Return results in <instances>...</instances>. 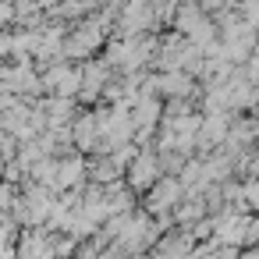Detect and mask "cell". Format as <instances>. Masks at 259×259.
Returning a JSON list of instances; mask_svg holds the SVG:
<instances>
[{
  "mask_svg": "<svg viewBox=\"0 0 259 259\" xmlns=\"http://www.w3.org/2000/svg\"><path fill=\"white\" fill-rule=\"evenodd\" d=\"M100 39H103L100 25H85V29H78L71 39H64V54H68V57H85L93 47H100Z\"/></svg>",
  "mask_w": 259,
  "mask_h": 259,
  "instance_id": "cell-2",
  "label": "cell"
},
{
  "mask_svg": "<svg viewBox=\"0 0 259 259\" xmlns=\"http://www.w3.org/2000/svg\"><path fill=\"white\" fill-rule=\"evenodd\" d=\"M103 78H107V64H85L82 68V100H93L100 93Z\"/></svg>",
  "mask_w": 259,
  "mask_h": 259,
  "instance_id": "cell-4",
  "label": "cell"
},
{
  "mask_svg": "<svg viewBox=\"0 0 259 259\" xmlns=\"http://www.w3.org/2000/svg\"><path fill=\"white\" fill-rule=\"evenodd\" d=\"M248 170H252V174H259V156H255V160H248Z\"/></svg>",
  "mask_w": 259,
  "mask_h": 259,
  "instance_id": "cell-9",
  "label": "cell"
},
{
  "mask_svg": "<svg viewBox=\"0 0 259 259\" xmlns=\"http://www.w3.org/2000/svg\"><path fill=\"white\" fill-rule=\"evenodd\" d=\"M199 213H202L199 202H185V206H181V220H192V217H199Z\"/></svg>",
  "mask_w": 259,
  "mask_h": 259,
  "instance_id": "cell-6",
  "label": "cell"
},
{
  "mask_svg": "<svg viewBox=\"0 0 259 259\" xmlns=\"http://www.w3.org/2000/svg\"><path fill=\"white\" fill-rule=\"evenodd\" d=\"M160 178V160L153 156V153H139L135 160H132V170H128V181H132V188H149L153 181Z\"/></svg>",
  "mask_w": 259,
  "mask_h": 259,
  "instance_id": "cell-1",
  "label": "cell"
},
{
  "mask_svg": "<svg viewBox=\"0 0 259 259\" xmlns=\"http://www.w3.org/2000/svg\"><path fill=\"white\" fill-rule=\"evenodd\" d=\"M85 167H89L85 160H64V163H61V174H57V188H68V185L82 181Z\"/></svg>",
  "mask_w": 259,
  "mask_h": 259,
  "instance_id": "cell-5",
  "label": "cell"
},
{
  "mask_svg": "<svg viewBox=\"0 0 259 259\" xmlns=\"http://www.w3.org/2000/svg\"><path fill=\"white\" fill-rule=\"evenodd\" d=\"M8 50H15V39H8V36H0V57H4Z\"/></svg>",
  "mask_w": 259,
  "mask_h": 259,
  "instance_id": "cell-8",
  "label": "cell"
},
{
  "mask_svg": "<svg viewBox=\"0 0 259 259\" xmlns=\"http://www.w3.org/2000/svg\"><path fill=\"white\" fill-rule=\"evenodd\" d=\"M181 181L178 178H167V181H160L156 188H153V199H149V206L153 209H163V206H174L178 202V195H181Z\"/></svg>",
  "mask_w": 259,
  "mask_h": 259,
  "instance_id": "cell-3",
  "label": "cell"
},
{
  "mask_svg": "<svg viewBox=\"0 0 259 259\" xmlns=\"http://www.w3.org/2000/svg\"><path fill=\"white\" fill-rule=\"evenodd\" d=\"M11 15H15V11H11V4H4V0H0V29L11 22Z\"/></svg>",
  "mask_w": 259,
  "mask_h": 259,
  "instance_id": "cell-7",
  "label": "cell"
}]
</instances>
